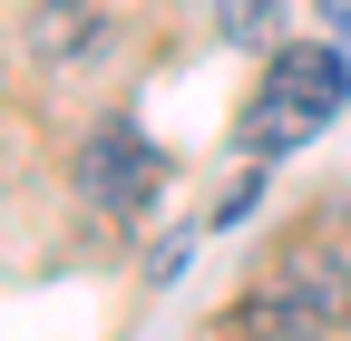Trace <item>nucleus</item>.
Here are the masks:
<instances>
[{"instance_id":"obj_3","label":"nucleus","mask_w":351,"mask_h":341,"mask_svg":"<svg viewBox=\"0 0 351 341\" xmlns=\"http://www.w3.org/2000/svg\"><path fill=\"white\" fill-rule=\"evenodd\" d=\"M156 186H166V156H156V147H147L127 117H108L98 137L78 147V195L98 205V215H137Z\"/></svg>"},{"instance_id":"obj_5","label":"nucleus","mask_w":351,"mask_h":341,"mask_svg":"<svg viewBox=\"0 0 351 341\" xmlns=\"http://www.w3.org/2000/svg\"><path fill=\"white\" fill-rule=\"evenodd\" d=\"M274 20H283V0H215V29H225L234 49L244 39H274Z\"/></svg>"},{"instance_id":"obj_4","label":"nucleus","mask_w":351,"mask_h":341,"mask_svg":"<svg viewBox=\"0 0 351 341\" xmlns=\"http://www.w3.org/2000/svg\"><path fill=\"white\" fill-rule=\"evenodd\" d=\"M98 39H108L98 0H39L29 10V59H49V68H69L78 49H98Z\"/></svg>"},{"instance_id":"obj_2","label":"nucleus","mask_w":351,"mask_h":341,"mask_svg":"<svg viewBox=\"0 0 351 341\" xmlns=\"http://www.w3.org/2000/svg\"><path fill=\"white\" fill-rule=\"evenodd\" d=\"M244 322L254 331H332V322H351V264L341 253H283L244 292Z\"/></svg>"},{"instance_id":"obj_1","label":"nucleus","mask_w":351,"mask_h":341,"mask_svg":"<svg viewBox=\"0 0 351 341\" xmlns=\"http://www.w3.org/2000/svg\"><path fill=\"white\" fill-rule=\"evenodd\" d=\"M351 98V49H322V39H293V49L263 59L254 98H244V156H293L313 147L322 127Z\"/></svg>"},{"instance_id":"obj_6","label":"nucleus","mask_w":351,"mask_h":341,"mask_svg":"<svg viewBox=\"0 0 351 341\" xmlns=\"http://www.w3.org/2000/svg\"><path fill=\"white\" fill-rule=\"evenodd\" d=\"M313 10H322V20H332V29L351 39V0H313Z\"/></svg>"}]
</instances>
